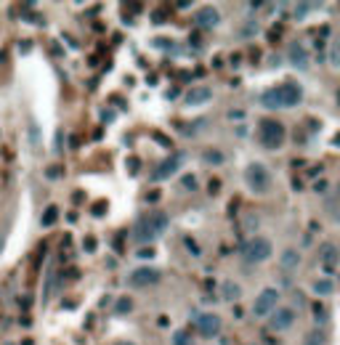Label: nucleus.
I'll return each instance as SVG.
<instances>
[{
    "instance_id": "obj_21",
    "label": "nucleus",
    "mask_w": 340,
    "mask_h": 345,
    "mask_svg": "<svg viewBox=\"0 0 340 345\" xmlns=\"http://www.w3.org/2000/svg\"><path fill=\"white\" fill-rule=\"evenodd\" d=\"M30 141H32V149H35V152H40L43 138H40V125H37V123H30Z\"/></svg>"
},
{
    "instance_id": "obj_19",
    "label": "nucleus",
    "mask_w": 340,
    "mask_h": 345,
    "mask_svg": "<svg viewBox=\"0 0 340 345\" xmlns=\"http://www.w3.org/2000/svg\"><path fill=\"white\" fill-rule=\"evenodd\" d=\"M329 64H332V67H340V37H335L332 43H329Z\"/></svg>"
},
{
    "instance_id": "obj_27",
    "label": "nucleus",
    "mask_w": 340,
    "mask_h": 345,
    "mask_svg": "<svg viewBox=\"0 0 340 345\" xmlns=\"http://www.w3.org/2000/svg\"><path fill=\"white\" fill-rule=\"evenodd\" d=\"M308 11H311V3H298L295 6V19H306Z\"/></svg>"
},
{
    "instance_id": "obj_22",
    "label": "nucleus",
    "mask_w": 340,
    "mask_h": 345,
    "mask_svg": "<svg viewBox=\"0 0 340 345\" xmlns=\"http://www.w3.org/2000/svg\"><path fill=\"white\" fill-rule=\"evenodd\" d=\"M327 210H329V212H337V210H340V183L332 189V194H329V199H327Z\"/></svg>"
},
{
    "instance_id": "obj_28",
    "label": "nucleus",
    "mask_w": 340,
    "mask_h": 345,
    "mask_svg": "<svg viewBox=\"0 0 340 345\" xmlns=\"http://www.w3.org/2000/svg\"><path fill=\"white\" fill-rule=\"evenodd\" d=\"M244 226H247V231H255V228H258V218L247 215V218H244Z\"/></svg>"
},
{
    "instance_id": "obj_7",
    "label": "nucleus",
    "mask_w": 340,
    "mask_h": 345,
    "mask_svg": "<svg viewBox=\"0 0 340 345\" xmlns=\"http://www.w3.org/2000/svg\"><path fill=\"white\" fill-rule=\"evenodd\" d=\"M159 279H162V274L157 271V268H152V266H141V268H136L133 274H130V287H154Z\"/></svg>"
},
{
    "instance_id": "obj_9",
    "label": "nucleus",
    "mask_w": 340,
    "mask_h": 345,
    "mask_svg": "<svg viewBox=\"0 0 340 345\" xmlns=\"http://www.w3.org/2000/svg\"><path fill=\"white\" fill-rule=\"evenodd\" d=\"M287 59H290V64L295 69H308V64H311V59H308V48L300 40H290L287 43Z\"/></svg>"
},
{
    "instance_id": "obj_29",
    "label": "nucleus",
    "mask_w": 340,
    "mask_h": 345,
    "mask_svg": "<svg viewBox=\"0 0 340 345\" xmlns=\"http://www.w3.org/2000/svg\"><path fill=\"white\" fill-rule=\"evenodd\" d=\"M316 321H319V324H324V321H327V316H324L322 308H316Z\"/></svg>"
},
{
    "instance_id": "obj_20",
    "label": "nucleus",
    "mask_w": 340,
    "mask_h": 345,
    "mask_svg": "<svg viewBox=\"0 0 340 345\" xmlns=\"http://www.w3.org/2000/svg\"><path fill=\"white\" fill-rule=\"evenodd\" d=\"M130 311H133V300H130V297H117V303H115V313L125 316V313H130Z\"/></svg>"
},
{
    "instance_id": "obj_10",
    "label": "nucleus",
    "mask_w": 340,
    "mask_h": 345,
    "mask_svg": "<svg viewBox=\"0 0 340 345\" xmlns=\"http://www.w3.org/2000/svg\"><path fill=\"white\" fill-rule=\"evenodd\" d=\"M184 162V157L181 154H170L165 162H159L157 165V170L152 173V181H165V178H170L176 170H178V165Z\"/></svg>"
},
{
    "instance_id": "obj_8",
    "label": "nucleus",
    "mask_w": 340,
    "mask_h": 345,
    "mask_svg": "<svg viewBox=\"0 0 340 345\" xmlns=\"http://www.w3.org/2000/svg\"><path fill=\"white\" fill-rule=\"evenodd\" d=\"M295 324V311L292 308H274V313L269 316V329L271 332H285Z\"/></svg>"
},
{
    "instance_id": "obj_4",
    "label": "nucleus",
    "mask_w": 340,
    "mask_h": 345,
    "mask_svg": "<svg viewBox=\"0 0 340 345\" xmlns=\"http://www.w3.org/2000/svg\"><path fill=\"white\" fill-rule=\"evenodd\" d=\"M242 255H244V263H250V266L263 263V260L271 258V242L266 237H255V239H250L247 245H244Z\"/></svg>"
},
{
    "instance_id": "obj_14",
    "label": "nucleus",
    "mask_w": 340,
    "mask_h": 345,
    "mask_svg": "<svg viewBox=\"0 0 340 345\" xmlns=\"http://www.w3.org/2000/svg\"><path fill=\"white\" fill-rule=\"evenodd\" d=\"M279 263H282V268H287V271H295L298 263H300V253L298 250H292V247H287L285 253H282V258H279Z\"/></svg>"
},
{
    "instance_id": "obj_1",
    "label": "nucleus",
    "mask_w": 340,
    "mask_h": 345,
    "mask_svg": "<svg viewBox=\"0 0 340 345\" xmlns=\"http://www.w3.org/2000/svg\"><path fill=\"white\" fill-rule=\"evenodd\" d=\"M263 106H269V109H290V106H298L300 101H303V88L298 85V82H282V85H274L269 90H263Z\"/></svg>"
},
{
    "instance_id": "obj_17",
    "label": "nucleus",
    "mask_w": 340,
    "mask_h": 345,
    "mask_svg": "<svg viewBox=\"0 0 340 345\" xmlns=\"http://www.w3.org/2000/svg\"><path fill=\"white\" fill-rule=\"evenodd\" d=\"M322 263L327 266V271L337 263V247H335V245H324V250H322Z\"/></svg>"
},
{
    "instance_id": "obj_16",
    "label": "nucleus",
    "mask_w": 340,
    "mask_h": 345,
    "mask_svg": "<svg viewBox=\"0 0 340 345\" xmlns=\"http://www.w3.org/2000/svg\"><path fill=\"white\" fill-rule=\"evenodd\" d=\"M327 342H329L327 332H324L322 327H316V329H311V332L306 334V342H303V345H327Z\"/></svg>"
},
{
    "instance_id": "obj_33",
    "label": "nucleus",
    "mask_w": 340,
    "mask_h": 345,
    "mask_svg": "<svg viewBox=\"0 0 340 345\" xmlns=\"http://www.w3.org/2000/svg\"><path fill=\"white\" fill-rule=\"evenodd\" d=\"M242 32H244V35H252V32H255V24H247V27H244Z\"/></svg>"
},
{
    "instance_id": "obj_25",
    "label": "nucleus",
    "mask_w": 340,
    "mask_h": 345,
    "mask_svg": "<svg viewBox=\"0 0 340 345\" xmlns=\"http://www.w3.org/2000/svg\"><path fill=\"white\" fill-rule=\"evenodd\" d=\"M56 218H59V210L51 204V207L43 212V226H51V223H56Z\"/></svg>"
},
{
    "instance_id": "obj_2",
    "label": "nucleus",
    "mask_w": 340,
    "mask_h": 345,
    "mask_svg": "<svg viewBox=\"0 0 340 345\" xmlns=\"http://www.w3.org/2000/svg\"><path fill=\"white\" fill-rule=\"evenodd\" d=\"M167 223H170L167 212H162V210H146L144 215L138 218V223H136V242H154L157 237L165 234Z\"/></svg>"
},
{
    "instance_id": "obj_32",
    "label": "nucleus",
    "mask_w": 340,
    "mask_h": 345,
    "mask_svg": "<svg viewBox=\"0 0 340 345\" xmlns=\"http://www.w3.org/2000/svg\"><path fill=\"white\" fill-rule=\"evenodd\" d=\"M138 255H141V258H152L154 250H138Z\"/></svg>"
},
{
    "instance_id": "obj_30",
    "label": "nucleus",
    "mask_w": 340,
    "mask_h": 345,
    "mask_svg": "<svg viewBox=\"0 0 340 345\" xmlns=\"http://www.w3.org/2000/svg\"><path fill=\"white\" fill-rule=\"evenodd\" d=\"M53 152H56V154L61 152V130H59V136H56V146H53Z\"/></svg>"
},
{
    "instance_id": "obj_31",
    "label": "nucleus",
    "mask_w": 340,
    "mask_h": 345,
    "mask_svg": "<svg viewBox=\"0 0 340 345\" xmlns=\"http://www.w3.org/2000/svg\"><path fill=\"white\" fill-rule=\"evenodd\" d=\"M93 247H96V239L88 237V239H85V250H93Z\"/></svg>"
},
{
    "instance_id": "obj_24",
    "label": "nucleus",
    "mask_w": 340,
    "mask_h": 345,
    "mask_svg": "<svg viewBox=\"0 0 340 345\" xmlns=\"http://www.w3.org/2000/svg\"><path fill=\"white\" fill-rule=\"evenodd\" d=\"M173 345H197V342H194V337L189 332H176L173 334Z\"/></svg>"
},
{
    "instance_id": "obj_26",
    "label": "nucleus",
    "mask_w": 340,
    "mask_h": 345,
    "mask_svg": "<svg viewBox=\"0 0 340 345\" xmlns=\"http://www.w3.org/2000/svg\"><path fill=\"white\" fill-rule=\"evenodd\" d=\"M181 189L184 191H194L197 189V175H192V173L184 175V178H181Z\"/></svg>"
},
{
    "instance_id": "obj_6",
    "label": "nucleus",
    "mask_w": 340,
    "mask_h": 345,
    "mask_svg": "<svg viewBox=\"0 0 340 345\" xmlns=\"http://www.w3.org/2000/svg\"><path fill=\"white\" fill-rule=\"evenodd\" d=\"M261 138L269 149H279L282 141H285V128H282L277 120H266V123H263V130H261Z\"/></svg>"
},
{
    "instance_id": "obj_18",
    "label": "nucleus",
    "mask_w": 340,
    "mask_h": 345,
    "mask_svg": "<svg viewBox=\"0 0 340 345\" xmlns=\"http://www.w3.org/2000/svg\"><path fill=\"white\" fill-rule=\"evenodd\" d=\"M314 292H316V295L335 292V282H332V279H319V282H314Z\"/></svg>"
},
{
    "instance_id": "obj_11",
    "label": "nucleus",
    "mask_w": 340,
    "mask_h": 345,
    "mask_svg": "<svg viewBox=\"0 0 340 345\" xmlns=\"http://www.w3.org/2000/svg\"><path fill=\"white\" fill-rule=\"evenodd\" d=\"M197 329H200L202 337H215V334L221 332V319L215 313H202L200 319H197Z\"/></svg>"
},
{
    "instance_id": "obj_5",
    "label": "nucleus",
    "mask_w": 340,
    "mask_h": 345,
    "mask_svg": "<svg viewBox=\"0 0 340 345\" xmlns=\"http://www.w3.org/2000/svg\"><path fill=\"white\" fill-rule=\"evenodd\" d=\"M277 303H279V292L274 290V287H266V290H261V295L255 297V303H252V313L255 316H271L274 308H277Z\"/></svg>"
},
{
    "instance_id": "obj_15",
    "label": "nucleus",
    "mask_w": 340,
    "mask_h": 345,
    "mask_svg": "<svg viewBox=\"0 0 340 345\" xmlns=\"http://www.w3.org/2000/svg\"><path fill=\"white\" fill-rule=\"evenodd\" d=\"M218 11H215V8H202L200 14H197V24L200 27H215L218 24Z\"/></svg>"
},
{
    "instance_id": "obj_23",
    "label": "nucleus",
    "mask_w": 340,
    "mask_h": 345,
    "mask_svg": "<svg viewBox=\"0 0 340 345\" xmlns=\"http://www.w3.org/2000/svg\"><path fill=\"white\" fill-rule=\"evenodd\" d=\"M202 160L210 162V165H223V154L215 152V149H205V152H202Z\"/></svg>"
},
{
    "instance_id": "obj_13",
    "label": "nucleus",
    "mask_w": 340,
    "mask_h": 345,
    "mask_svg": "<svg viewBox=\"0 0 340 345\" xmlns=\"http://www.w3.org/2000/svg\"><path fill=\"white\" fill-rule=\"evenodd\" d=\"M221 297L226 303H234V300H239L242 297V287L237 282H223L221 284Z\"/></svg>"
},
{
    "instance_id": "obj_12",
    "label": "nucleus",
    "mask_w": 340,
    "mask_h": 345,
    "mask_svg": "<svg viewBox=\"0 0 340 345\" xmlns=\"http://www.w3.org/2000/svg\"><path fill=\"white\" fill-rule=\"evenodd\" d=\"M213 98V90L207 88V85H197V88H192V90H186V104L189 106H200V104H207V101Z\"/></svg>"
},
{
    "instance_id": "obj_34",
    "label": "nucleus",
    "mask_w": 340,
    "mask_h": 345,
    "mask_svg": "<svg viewBox=\"0 0 340 345\" xmlns=\"http://www.w3.org/2000/svg\"><path fill=\"white\" fill-rule=\"evenodd\" d=\"M117 345H133V342H125V340H122V342H117Z\"/></svg>"
},
{
    "instance_id": "obj_3",
    "label": "nucleus",
    "mask_w": 340,
    "mask_h": 345,
    "mask_svg": "<svg viewBox=\"0 0 340 345\" xmlns=\"http://www.w3.org/2000/svg\"><path fill=\"white\" fill-rule=\"evenodd\" d=\"M244 183H247L255 194H263V191H269V186H271V173L266 170V165L252 162V165L244 167Z\"/></svg>"
}]
</instances>
